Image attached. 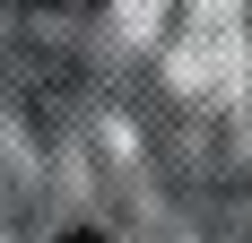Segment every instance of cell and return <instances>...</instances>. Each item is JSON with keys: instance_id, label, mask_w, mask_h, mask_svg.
Segmentation results:
<instances>
[{"instance_id": "6da1fadb", "label": "cell", "mask_w": 252, "mask_h": 243, "mask_svg": "<svg viewBox=\"0 0 252 243\" xmlns=\"http://www.w3.org/2000/svg\"><path fill=\"white\" fill-rule=\"evenodd\" d=\"M61 243H104V235H61Z\"/></svg>"}]
</instances>
